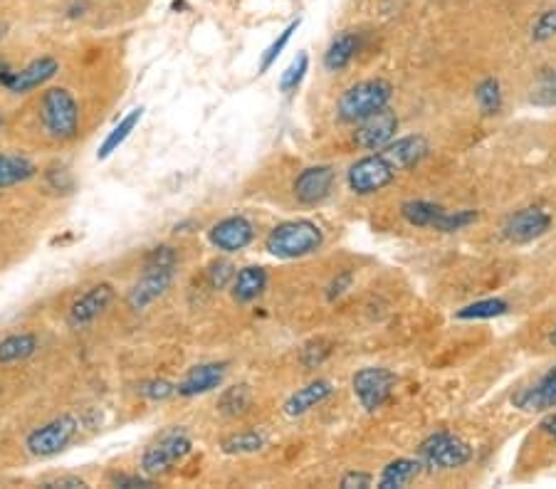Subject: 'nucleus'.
<instances>
[{
  "mask_svg": "<svg viewBox=\"0 0 556 489\" xmlns=\"http://www.w3.org/2000/svg\"><path fill=\"white\" fill-rule=\"evenodd\" d=\"M40 126L52 141H72L80 131V104L67 87H47L38 104Z\"/></svg>",
  "mask_w": 556,
  "mask_h": 489,
  "instance_id": "1",
  "label": "nucleus"
},
{
  "mask_svg": "<svg viewBox=\"0 0 556 489\" xmlns=\"http://www.w3.org/2000/svg\"><path fill=\"white\" fill-rule=\"evenodd\" d=\"M324 243L322 228L312 220H285L267 233L265 250L277 260H297L312 255Z\"/></svg>",
  "mask_w": 556,
  "mask_h": 489,
  "instance_id": "2",
  "label": "nucleus"
},
{
  "mask_svg": "<svg viewBox=\"0 0 556 489\" xmlns=\"http://www.w3.org/2000/svg\"><path fill=\"white\" fill-rule=\"evenodd\" d=\"M193 443L183 428H169L161 435H156L154 443L146 445L141 455V472L149 477H161L171 472L173 467L181 465L191 455Z\"/></svg>",
  "mask_w": 556,
  "mask_h": 489,
  "instance_id": "3",
  "label": "nucleus"
},
{
  "mask_svg": "<svg viewBox=\"0 0 556 489\" xmlns=\"http://www.w3.org/2000/svg\"><path fill=\"white\" fill-rule=\"evenodd\" d=\"M391 94L393 87L386 80H366L354 84L339 97V119L346 124L364 122L366 117L388 107Z\"/></svg>",
  "mask_w": 556,
  "mask_h": 489,
  "instance_id": "4",
  "label": "nucleus"
},
{
  "mask_svg": "<svg viewBox=\"0 0 556 489\" xmlns=\"http://www.w3.org/2000/svg\"><path fill=\"white\" fill-rule=\"evenodd\" d=\"M77 433H80V420L75 415H57V418L30 430L28 438H25V448L38 460H47V457H55L70 448Z\"/></svg>",
  "mask_w": 556,
  "mask_h": 489,
  "instance_id": "5",
  "label": "nucleus"
},
{
  "mask_svg": "<svg viewBox=\"0 0 556 489\" xmlns=\"http://www.w3.org/2000/svg\"><path fill=\"white\" fill-rule=\"evenodd\" d=\"M418 460L428 470H458L472 460V448L453 433H433L418 448Z\"/></svg>",
  "mask_w": 556,
  "mask_h": 489,
  "instance_id": "6",
  "label": "nucleus"
},
{
  "mask_svg": "<svg viewBox=\"0 0 556 489\" xmlns=\"http://www.w3.org/2000/svg\"><path fill=\"white\" fill-rule=\"evenodd\" d=\"M396 168L393 163L386 159L384 154H374V156H364L349 168V188L356 193V196H374V193L384 191L386 186H391L393 178H396Z\"/></svg>",
  "mask_w": 556,
  "mask_h": 489,
  "instance_id": "7",
  "label": "nucleus"
},
{
  "mask_svg": "<svg viewBox=\"0 0 556 489\" xmlns=\"http://www.w3.org/2000/svg\"><path fill=\"white\" fill-rule=\"evenodd\" d=\"M57 72H60V62L52 55H43L28 62L23 70H10L8 65H0V84L13 94H28L50 84L57 77Z\"/></svg>",
  "mask_w": 556,
  "mask_h": 489,
  "instance_id": "8",
  "label": "nucleus"
},
{
  "mask_svg": "<svg viewBox=\"0 0 556 489\" xmlns=\"http://www.w3.org/2000/svg\"><path fill=\"white\" fill-rule=\"evenodd\" d=\"M351 386H354V396L361 403V408L374 413V410L384 408L391 401L393 388H396V376L388 368L366 366L356 373Z\"/></svg>",
  "mask_w": 556,
  "mask_h": 489,
  "instance_id": "9",
  "label": "nucleus"
},
{
  "mask_svg": "<svg viewBox=\"0 0 556 489\" xmlns=\"http://www.w3.org/2000/svg\"><path fill=\"white\" fill-rule=\"evenodd\" d=\"M114 299H117V289H114V285H109V282H97V285L89 287L85 294H80V297L70 304V309H67V326L75 331L87 329V326H92L99 317L107 314V309L112 307Z\"/></svg>",
  "mask_w": 556,
  "mask_h": 489,
  "instance_id": "10",
  "label": "nucleus"
},
{
  "mask_svg": "<svg viewBox=\"0 0 556 489\" xmlns=\"http://www.w3.org/2000/svg\"><path fill=\"white\" fill-rule=\"evenodd\" d=\"M173 267H141V277L134 287L129 289L127 304L131 312H144L156 299L164 297L173 285Z\"/></svg>",
  "mask_w": 556,
  "mask_h": 489,
  "instance_id": "11",
  "label": "nucleus"
},
{
  "mask_svg": "<svg viewBox=\"0 0 556 489\" xmlns=\"http://www.w3.org/2000/svg\"><path fill=\"white\" fill-rule=\"evenodd\" d=\"M549 228H552V215L544 208H539V205H529V208L517 210V213L507 218L502 233H505V238L510 243L524 245L542 238Z\"/></svg>",
  "mask_w": 556,
  "mask_h": 489,
  "instance_id": "12",
  "label": "nucleus"
},
{
  "mask_svg": "<svg viewBox=\"0 0 556 489\" xmlns=\"http://www.w3.org/2000/svg\"><path fill=\"white\" fill-rule=\"evenodd\" d=\"M396 131H398L396 112L384 107L381 112L371 114V117H366L364 122H359V126H356L354 141H356V146L364 151H381L384 146L391 144L393 136H396Z\"/></svg>",
  "mask_w": 556,
  "mask_h": 489,
  "instance_id": "13",
  "label": "nucleus"
},
{
  "mask_svg": "<svg viewBox=\"0 0 556 489\" xmlns=\"http://www.w3.org/2000/svg\"><path fill=\"white\" fill-rule=\"evenodd\" d=\"M208 240L220 252H240L255 240V228L245 215H230L213 225Z\"/></svg>",
  "mask_w": 556,
  "mask_h": 489,
  "instance_id": "14",
  "label": "nucleus"
},
{
  "mask_svg": "<svg viewBox=\"0 0 556 489\" xmlns=\"http://www.w3.org/2000/svg\"><path fill=\"white\" fill-rule=\"evenodd\" d=\"M334 168L332 166H309L295 178V198L302 205H317L332 193L334 186Z\"/></svg>",
  "mask_w": 556,
  "mask_h": 489,
  "instance_id": "15",
  "label": "nucleus"
},
{
  "mask_svg": "<svg viewBox=\"0 0 556 489\" xmlns=\"http://www.w3.org/2000/svg\"><path fill=\"white\" fill-rule=\"evenodd\" d=\"M514 408H522L527 413H547L556 408V366L549 368L537 383L522 388L512 396Z\"/></svg>",
  "mask_w": 556,
  "mask_h": 489,
  "instance_id": "16",
  "label": "nucleus"
},
{
  "mask_svg": "<svg viewBox=\"0 0 556 489\" xmlns=\"http://www.w3.org/2000/svg\"><path fill=\"white\" fill-rule=\"evenodd\" d=\"M225 373H228V366L225 364H201L193 366L186 376L178 381L176 393L181 398H196V396H206V393L215 391V388L223 386Z\"/></svg>",
  "mask_w": 556,
  "mask_h": 489,
  "instance_id": "17",
  "label": "nucleus"
},
{
  "mask_svg": "<svg viewBox=\"0 0 556 489\" xmlns=\"http://www.w3.org/2000/svg\"><path fill=\"white\" fill-rule=\"evenodd\" d=\"M428 151H430L428 139H423V136H403V139H396L388 146H384L381 154L393 163L396 171H406V168H413L416 163L426 159Z\"/></svg>",
  "mask_w": 556,
  "mask_h": 489,
  "instance_id": "18",
  "label": "nucleus"
},
{
  "mask_svg": "<svg viewBox=\"0 0 556 489\" xmlns=\"http://www.w3.org/2000/svg\"><path fill=\"white\" fill-rule=\"evenodd\" d=\"M267 289V272L260 265H248L243 270L235 272L233 282H230V294L238 304H253L262 297Z\"/></svg>",
  "mask_w": 556,
  "mask_h": 489,
  "instance_id": "19",
  "label": "nucleus"
},
{
  "mask_svg": "<svg viewBox=\"0 0 556 489\" xmlns=\"http://www.w3.org/2000/svg\"><path fill=\"white\" fill-rule=\"evenodd\" d=\"M332 391L334 388L327 378H317V381L307 383V386L300 388V391L292 393V396L287 398L285 415H290V418H300V415L309 413L312 408H317L319 403L327 401V398L332 396Z\"/></svg>",
  "mask_w": 556,
  "mask_h": 489,
  "instance_id": "20",
  "label": "nucleus"
},
{
  "mask_svg": "<svg viewBox=\"0 0 556 489\" xmlns=\"http://www.w3.org/2000/svg\"><path fill=\"white\" fill-rule=\"evenodd\" d=\"M40 349V339L33 331H18L0 339V366H15L33 359Z\"/></svg>",
  "mask_w": 556,
  "mask_h": 489,
  "instance_id": "21",
  "label": "nucleus"
},
{
  "mask_svg": "<svg viewBox=\"0 0 556 489\" xmlns=\"http://www.w3.org/2000/svg\"><path fill=\"white\" fill-rule=\"evenodd\" d=\"M38 176V166L23 154H0V191L23 186Z\"/></svg>",
  "mask_w": 556,
  "mask_h": 489,
  "instance_id": "22",
  "label": "nucleus"
},
{
  "mask_svg": "<svg viewBox=\"0 0 556 489\" xmlns=\"http://www.w3.org/2000/svg\"><path fill=\"white\" fill-rule=\"evenodd\" d=\"M423 472V462L413 460V457H398V460L388 462L379 477V487L381 489H401L406 485H411L418 475Z\"/></svg>",
  "mask_w": 556,
  "mask_h": 489,
  "instance_id": "23",
  "label": "nucleus"
},
{
  "mask_svg": "<svg viewBox=\"0 0 556 489\" xmlns=\"http://www.w3.org/2000/svg\"><path fill=\"white\" fill-rule=\"evenodd\" d=\"M356 52H359V35L351 33V30H344V33H339L332 40L329 50L324 52V67L329 72H342L354 60Z\"/></svg>",
  "mask_w": 556,
  "mask_h": 489,
  "instance_id": "24",
  "label": "nucleus"
},
{
  "mask_svg": "<svg viewBox=\"0 0 556 489\" xmlns=\"http://www.w3.org/2000/svg\"><path fill=\"white\" fill-rule=\"evenodd\" d=\"M141 117H144V107L131 109L127 117L119 119V124L114 126V129L107 134V139H104L102 144H99V149H97V161H107L109 156L114 154V151H119V146H122L124 141H127L129 136H131V131H134L136 126H139Z\"/></svg>",
  "mask_w": 556,
  "mask_h": 489,
  "instance_id": "25",
  "label": "nucleus"
},
{
  "mask_svg": "<svg viewBox=\"0 0 556 489\" xmlns=\"http://www.w3.org/2000/svg\"><path fill=\"white\" fill-rule=\"evenodd\" d=\"M250 406H253V391L245 383L225 388L218 398V410L223 415H228V418H243Z\"/></svg>",
  "mask_w": 556,
  "mask_h": 489,
  "instance_id": "26",
  "label": "nucleus"
},
{
  "mask_svg": "<svg viewBox=\"0 0 556 489\" xmlns=\"http://www.w3.org/2000/svg\"><path fill=\"white\" fill-rule=\"evenodd\" d=\"M265 435L257 433V430H243V433H233L220 443V450L225 455H250L265 448Z\"/></svg>",
  "mask_w": 556,
  "mask_h": 489,
  "instance_id": "27",
  "label": "nucleus"
},
{
  "mask_svg": "<svg viewBox=\"0 0 556 489\" xmlns=\"http://www.w3.org/2000/svg\"><path fill=\"white\" fill-rule=\"evenodd\" d=\"M443 210V205L430 203V201H408L401 205V215L408 225L413 228H430L433 220L438 218V213Z\"/></svg>",
  "mask_w": 556,
  "mask_h": 489,
  "instance_id": "28",
  "label": "nucleus"
},
{
  "mask_svg": "<svg viewBox=\"0 0 556 489\" xmlns=\"http://www.w3.org/2000/svg\"><path fill=\"white\" fill-rule=\"evenodd\" d=\"M510 312V304L505 299H480V302L468 304V307L460 309L455 317L465 319V322H475V319H495L502 314Z\"/></svg>",
  "mask_w": 556,
  "mask_h": 489,
  "instance_id": "29",
  "label": "nucleus"
},
{
  "mask_svg": "<svg viewBox=\"0 0 556 489\" xmlns=\"http://www.w3.org/2000/svg\"><path fill=\"white\" fill-rule=\"evenodd\" d=\"M477 210H470V208H465V210H440L438 213V218L433 220V225L430 228L433 230H440V233H458V230H463V228H468V225L472 223H477Z\"/></svg>",
  "mask_w": 556,
  "mask_h": 489,
  "instance_id": "30",
  "label": "nucleus"
},
{
  "mask_svg": "<svg viewBox=\"0 0 556 489\" xmlns=\"http://www.w3.org/2000/svg\"><path fill=\"white\" fill-rule=\"evenodd\" d=\"M475 99H477V107H480L482 114L492 117L502 109V89L500 82L495 77H487L475 87Z\"/></svg>",
  "mask_w": 556,
  "mask_h": 489,
  "instance_id": "31",
  "label": "nucleus"
},
{
  "mask_svg": "<svg viewBox=\"0 0 556 489\" xmlns=\"http://www.w3.org/2000/svg\"><path fill=\"white\" fill-rule=\"evenodd\" d=\"M307 70H309V55H307V52H300V55H297L295 60H292V65L287 67L285 72H282L280 92L282 94L297 92V87H300V84H302L304 75H307Z\"/></svg>",
  "mask_w": 556,
  "mask_h": 489,
  "instance_id": "32",
  "label": "nucleus"
},
{
  "mask_svg": "<svg viewBox=\"0 0 556 489\" xmlns=\"http://www.w3.org/2000/svg\"><path fill=\"white\" fill-rule=\"evenodd\" d=\"M529 99L537 107H556V70H547L539 77L537 84L532 87Z\"/></svg>",
  "mask_w": 556,
  "mask_h": 489,
  "instance_id": "33",
  "label": "nucleus"
},
{
  "mask_svg": "<svg viewBox=\"0 0 556 489\" xmlns=\"http://www.w3.org/2000/svg\"><path fill=\"white\" fill-rule=\"evenodd\" d=\"M300 23H302V20H295V23L287 25V28L280 33V38H277L270 47H267L265 55H262V60H260V67H257V75H265V72H270V67L275 65L277 57L282 55V50H285L287 42H290V38H292V33L300 28Z\"/></svg>",
  "mask_w": 556,
  "mask_h": 489,
  "instance_id": "34",
  "label": "nucleus"
},
{
  "mask_svg": "<svg viewBox=\"0 0 556 489\" xmlns=\"http://www.w3.org/2000/svg\"><path fill=\"white\" fill-rule=\"evenodd\" d=\"M136 393H139L141 398H146V401L159 403L169 401L173 393H176V386H173L171 381H166V378H149V381H141L139 386H136Z\"/></svg>",
  "mask_w": 556,
  "mask_h": 489,
  "instance_id": "35",
  "label": "nucleus"
},
{
  "mask_svg": "<svg viewBox=\"0 0 556 489\" xmlns=\"http://www.w3.org/2000/svg\"><path fill=\"white\" fill-rule=\"evenodd\" d=\"M235 272L238 270H235V265L230 260H213L206 270V280L211 289H225L233 282Z\"/></svg>",
  "mask_w": 556,
  "mask_h": 489,
  "instance_id": "36",
  "label": "nucleus"
},
{
  "mask_svg": "<svg viewBox=\"0 0 556 489\" xmlns=\"http://www.w3.org/2000/svg\"><path fill=\"white\" fill-rule=\"evenodd\" d=\"M45 181H47V186L52 188V191L62 193V196H70V193L75 191V178H72V173L67 171L65 166H50V168H47Z\"/></svg>",
  "mask_w": 556,
  "mask_h": 489,
  "instance_id": "37",
  "label": "nucleus"
},
{
  "mask_svg": "<svg viewBox=\"0 0 556 489\" xmlns=\"http://www.w3.org/2000/svg\"><path fill=\"white\" fill-rule=\"evenodd\" d=\"M556 38V8L544 10L532 25V40L534 42H549Z\"/></svg>",
  "mask_w": 556,
  "mask_h": 489,
  "instance_id": "38",
  "label": "nucleus"
},
{
  "mask_svg": "<svg viewBox=\"0 0 556 489\" xmlns=\"http://www.w3.org/2000/svg\"><path fill=\"white\" fill-rule=\"evenodd\" d=\"M141 267H178V255L171 245H159L154 250H149V255L144 257Z\"/></svg>",
  "mask_w": 556,
  "mask_h": 489,
  "instance_id": "39",
  "label": "nucleus"
},
{
  "mask_svg": "<svg viewBox=\"0 0 556 489\" xmlns=\"http://www.w3.org/2000/svg\"><path fill=\"white\" fill-rule=\"evenodd\" d=\"M329 354H332V346H329L327 341L317 339V341H312V344L304 346L302 364L307 368H317L319 364H324V359H327Z\"/></svg>",
  "mask_w": 556,
  "mask_h": 489,
  "instance_id": "40",
  "label": "nucleus"
},
{
  "mask_svg": "<svg viewBox=\"0 0 556 489\" xmlns=\"http://www.w3.org/2000/svg\"><path fill=\"white\" fill-rule=\"evenodd\" d=\"M114 487L119 489H149L154 487V477L149 475H117L112 480Z\"/></svg>",
  "mask_w": 556,
  "mask_h": 489,
  "instance_id": "41",
  "label": "nucleus"
},
{
  "mask_svg": "<svg viewBox=\"0 0 556 489\" xmlns=\"http://www.w3.org/2000/svg\"><path fill=\"white\" fill-rule=\"evenodd\" d=\"M45 489H87V480H82V477L77 475H57L52 477V480H45L43 485Z\"/></svg>",
  "mask_w": 556,
  "mask_h": 489,
  "instance_id": "42",
  "label": "nucleus"
},
{
  "mask_svg": "<svg viewBox=\"0 0 556 489\" xmlns=\"http://www.w3.org/2000/svg\"><path fill=\"white\" fill-rule=\"evenodd\" d=\"M371 480L374 477L369 475V472H346L342 477V487L344 489H364V487H371Z\"/></svg>",
  "mask_w": 556,
  "mask_h": 489,
  "instance_id": "43",
  "label": "nucleus"
},
{
  "mask_svg": "<svg viewBox=\"0 0 556 489\" xmlns=\"http://www.w3.org/2000/svg\"><path fill=\"white\" fill-rule=\"evenodd\" d=\"M351 280H354V277L349 275V272H346V275H339L337 280L332 282V285H329V292H327V297H329V302H334V299H339L342 297V294L346 292V289L351 287Z\"/></svg>",
  "mask_w": 556,
  "mask_h": 489,
  "instance_id": "44",
  "label": "nucleus"
},
{
  "mask_svg": "<svg viewBox=\"0 0 556 489\" xmlns=\"http://www.w3.org/2000/svg\"><path fill=\"white\" fill-rule=\"evenodd\" d=\"M542 430H544V433H547V435H549V438H552V440H554V443H556V413H552V415H549V418H544V423H542Z\"/></svg>",
  "mask_w": 556,
  "mask_h": 489,
  "instance_id": "45",
  "label": "nucleus"
},
{
  "mask_svg": "<svg viewBox=\"0 0 556 489\" xmlns=\"http://www.w3.org/2000/svg\"><path fill=\"white\" fill-rule=\"evenodd\" d=\"M85 10H87V3H72L70 8H67V15H70V18H82Z\"/></svg>",
  "mask_w": 556,
  "mask_h": 489,
  "instance_id": "46",
  "label": "nucleus"
},
{
  "mask_svg": "<svg viewBox=\"0 0 556 489\" xmlns=\"http://www.w3.org/2000/svg\"><path fill=\"white\" fill-rule=\"evenodd\" d=\"M3 124H5V117H3V114H0V129H3Z\"/></svg>",
  "mask_w": 556,
  "mask_h": 489,
  "instance_id": "47",
  "label": "nucleus"
},
{
  "mask_svg": "<svg viewBox=\"0 0 556 489\" xmlns=\"http://www.w3.org/2000/svg\"><path fill=\"white\" fill-rule=\"evenodd\" d=\"M552 344L556 346V329H554V334H552Z\"/></svg>",
  "mask_w": 556,
  "mask_h": 489,
  "instance_id": "48",
  "label": "nucleus"
}]
</instances>
